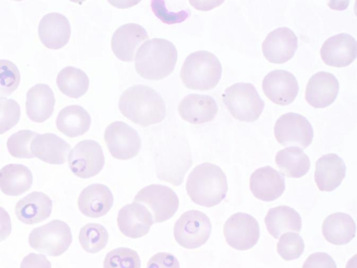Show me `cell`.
I'll use <instances>...</instances> for the list:
<instances>
[{
  "label": "cell",
  "instance_id": "1",
  "mask_svg": "<svg viewBox=\"0 0 357 268\" xmlns=\"http://www.w3.org/2000/svg\"><path fill=\"white\" fill-rule=\"evenodd\" d=\"M118 106L123 116L142 126L158 124L166 116L163 98L146 85H134L128 88L121 94Z\"/></svg>",
  "mask_w": 357,
  "mask_h": 268
},
{
  "label": "cell",
  "instance_id": "2",
  "mask_svg": "<svg viewBox=\"0 0 357 268\" xmlns=\"http://www.w3.org/2000/svg\"><path fill=\"white\" fill-rule=\"evenodd\" d=\"M178 54L174 45L163 38L145 41L135 55V68L144 79L159 80L174 70Z\"/></svg>",
  "mask_w": 357,
  "mask_h": 268
},
{
  "label": "cell",
  "instance_id": "3",
  "mask_svg": "<svg viewBox=\"0 0 357 268\" xmlns=\"http://www.w3.org/2000/svg\"><path fill=\"white\" fill-rule=\"evenodd\" d=\"M185 188L193 202L211 207L225 199L228 186L226 175L219 166L204 163L191 171Z\"/></svg>",
  "mask_w": 357,
  "mask_h": 268
},
{
  "label": "cell",
  "instance_id": "4",
  "mask_svg": "<svg viewBox=\"0 0 357 268\" xmlns=\"http://www.w3.org/2000/svg\"><path fill=\"white\" fill-rule=\"evenodd\" d=\"M222 65L213 53L199 50L190 53L181 67L180 77L185 87L193 90L213 89L222 76Z\"/></svg>",
  "mask_w": 357,
  "mask_h": 268
},
{
  "label": "cell",
  "instance_id": "5",
  "mask_svg": "<svg viewBox=\"0 0 357 268\" xmlns=\"http://www.w3.org/2000/svg\"><path fill=\"white\" fill-rule=\"evenodd\" d=\"M222 97L231 116L241 121H257L264 107L256 88L248 82L234 84L225 90Z\"/></svg>",
  "mask_w": 357,
  "mask_h": 268
},
{
  "label": "cell",
  "instance_id": "6",
  "mask_svg": "<svg viewBox=\"0 0 357 268\" xmlns=\"http://www.w3.org/2000/svg\"><path fill=\"white\" fill-rule=\"evenodd\" d=\"M73 241L71 230L63 221L54 219L31 230L29 236L30 246L50 256L63 254Z\"/></svg>",
  "mask_w": 357,
  "mask_h": 268
},
{
  "label": "cell",
  "instance_id": "7",
  "mask_svg": "<svg viewBox=\"0 0 357 268\" xmlns=\"http://www.w3.org/2000/svg\"><path fill=\"white\" fill-rule=\"evenodd\" d=\"M209 218L198 210L184 212L176 221L174 227L176 241L182 247L194 249L204 245L211 232Z\"/></svg>",
  "mask_w": 357,
  "mask_h": 268
},
{
  "label": "cell",
  "instance_id": "8",
  "mask_svg": "<svg viewBox=\"0 0 357 268\" xmlns=\"http://www.w3.org/2000/svg\"><path fill=\"white\" fill-rule=\"evenodd\" d=\"M133 202L146 205L152 212L154 223H162L172 218L179 206L176 193L169 187L150 184L142 188L135 195Z\"/></svg>",
  "mask_w": 357,
  "mask_h": 268
},
{
  "label": "cell",
  "instance_id": "9",
  "mask_svg": "<svg viewBox=\"0 0 357 268\" xmlns=\"http://www.w3.org/2000/svg\"><path fill=\"white\" fill-rule=\"evenodd\" d=\"M274 135L282 146L307 148L313 139V128L303 115L289 112L280 116L274 126Z\"/></svg>",
  "mask_w": 357,
  "mask_h": 268
},
{
  "label": "cell",
  "instance_id": "10",
  "mask_svg": "<svg viewBox=\"0 0 357 268\" xmlns=\"http://www.w3.org/2000/svg\"><path fill=\"white\" fill-rule=\"evenodd\" d=\"M105 165L103 151L98 142L85 140L78 142L68 155L71 172L81 179H89L98 174Z\"/></svg>",
  "mask_w": 357,
  "mask_h": 268
},
{
  "label": "cell",
  "instance_id": "11",
  "mask_svg": "<svg viewBox=\"0 0 357 268\" xmlns=\"http://www.w3.org/2000/svg\"><path fill=\"white\" fill-rule=\"evenodd\" d=\"M223 232L227 243L231 248L245 251L256 245L260 234L259 225L251 215L238 212L225 223Z\"/></svg>",
  "mask_w": 357,
  "mask_h": 268
},
{
  "label": "cell",
  "instance_id": "12",
  "mask_svg": "<svg viewBox=\"0 0 357 268\" xmlns=\"http://www.w3.org/2000/svg\"><path fill=\"white\" fill-rule=\"evenodd\" d=\"M104 139L111 155L119 160L134 158L141 149L139 135L123 121H116L107 126Z\"/></svg>",
  "mask_w": 357,
  "mask_h": 268
},
{
  "label": "cell",
  "instance_id": "13",
  "mask_svg": "<svg viewBox=\"0 0 357 268\" xmlns=\"http://www.w3.org/2000/svg\"><path fill=\"white\" fill-rule=\"evenodd\" d=\"M262 89L266 96L280 105L291 103L298 93V83L290 72L277 69L268 73L262 80Z\"/></svg>",
  "mask_w": 357,
  "mask_h": 268
},
{
  "label": "cell",
  "instance_id": "14",
  "mask_svg": "<svg viewBox=\"0 0 357 268\" xmlns=\"http://www.w3.org/2000/svg\"><path fill=\"white\" fill-rule=\"evenodd\" d=\"M298 49V38L287 27L271 31L262 43V52L271 63L284 64L290 60Z\"/></svg>",
  "mask_w": 357,
  "mask_h": 268
},
{
  "label": "cell",
  "instance_id": "15",
  "mask_svg": "<svg viewBox=\"0 0 357 268\" xmlns=\"http://www.w3.org/2000/svg\"><path fill=\"white\" fill-rule=\"evenodd\" d=\"M357 54L356 39L346 33L329 37L321 45L320 56L328 66L342 68L351 64Z\"/></svg>",
  "mask_w": 357,
  "mask_h": 268
},
{
  "label": "cell",
  "instance_id": "16",
  "mask_svg": "<svg viewBox=\"0 0 357 268\" xmlns=\"http://www.w3.org/2000/svg\"><path fill=\"white\" fill-rule=\"evenodd\" d=\"M117 225L121 232L132 238H140L148 234L154 223L150 211L143 204L132 202L123 207L117 216Z\"/></svg>",
  "mask_w": 357,
  "mask_h": 268
},
{
  "label": "cell",
  "instance_id": "17",
  "mask_svg": "<svg viewBox=\"0 0 357 268\" xmlns=\"http://www.w3.org/2000/svg\"><path fill=\"white\" fill-rule=\"evenodd\" d=\"M339 88V82L333 74L320 71L314 74L308 80L305 98L313 107L324 108L335 101Z\"/></svg>",
  "mask_w": 357,
  "mask_h": 268
},
{
  "label": "cell",
  "instance_id": "18",
  "mask_svg": "<svg viewBox=\"0 0 357 268\" xmlns=\"http://www.w3.org/2000/svg\"><path fill=\"white\" fill-rule=\"evenodd\" d=\"M250 188L257 199L265 202L273 201L284 191V178L271 166L259 168L250 176Z\"/></svg>",
  "mask_w": 357,
  "mask_h": 268
},
{
  "label": "cell",
  "instance_id": "19",
  "mask_svg": "<svg viewBox=\"0 0 357 268\" xmlns=\"http://www.w3.org/2000/svg\"><path fill=\"white\" fill-rule=\"evenodd\" d=\"M148 38V34L142 26L128 23L114 31L112 37L111 47L119 59L130 62L134 59L137 47Z\"/></svg>",
  "mask_w": 357,
  "mask_h": 268
},
{
  "label": "cell",
  "instance_id": "20",
  "mask_svg": "<svg viewBox=\"0 0 357 268\" xmlns=\"http://www.w3.org/2000/svg\"><path fill=\"white\" fill-rule=\"evenodd\" d=\"M38 31L40 41L46 47L59 50L68 43L71 27L66 16L58 13H50L42 17Z\"/></svg>",
  "mask_w": 357,
  "mask_h": 268
},
{
  "label": "cell",
  "instance_id": "21",
  "mask_svg": "<svg viewBox=\"0 0 357 268\" xmlns=\"http://www.w3.org/2000/svg\"><path fill=\"white\" fill-rule=\"evenodd\" d=\"M178 111L185 121L192 124H202L215 118L218 107L215 99L210 96L191 94L180 101Z\"/></svg>",
  "mask_w": 357,
  "mask_h": 268
},
{
  "label": "cell",
  "instance_id": "22",
  "mask_svg": "<svg viewBox=\"0 0 357 268\" xmlns=\"http://www.w3.org/2000/svg\"><path fill=\"white\" fill-rule=\"evenodd\" d=\"M113 203L111 191L102 184H93L84 188L77 200L81 213L89 218L103 216L109 212Z\"/></svg>",
  "mask_w": 357,
  "mask_h": 268
},
{
  "label": "cell",
  "instance_id": "23",
  "mask_svg": "<svg viewBox=\"0 0 357 268\" xmlns=\"http://www.w3.org/2000/svg\"><path fill=\"white\" fill-rule=\"evenodd\" d=\"M31 151L34 157L43 162L61 165L66 162L70 145L54 133L37 134L33 139Z\"/></svg>",
  "mask_w": 357,
  "mask_h": 268
},
{
  "label": "cell",
  "instance_id": "24",
  "mask_svg": "<svg viewBox=\"0 0 357 268\" xmlns=\"http://www.w3.org/2000/svg\"><path fill=\"white\" fill-rule=\"evenodd\" d=\"M346 165L337 154L322 156L315 163L314 181L321 191H332L345 177Z\"/></svg>",
  "mask_w": 357,
  "mask_h": 268
},
{
  "label": "cell",
  "instance_id": "25",
  "mask_svg": "<svg viewBox=\"0 0 357 268\" xmlns=\"http://www.w3.org/2000/svg\"><path fill=\"white\" fill-rule=\"evenodd\" d=\"M52 201L43 192L33 191L16 204L15 212L17 218L28 225L36 224L47 219L52 213Z\"/></svg>",
  "mask_w": 357,
  "mask_h": 268
},
{
  "label": "cell",
  "instance_id": "26",
  "mask_svg": "<svg viewBox=\"0 0 357 268\" xmlns=\"http://www.w3.org/2000/svg\"><path fill=\"white\" fill-rule=\"evenodd\" d=\"M54 93L46 84H37L27 91L26 112L34 122L42 123L48 119L54 112Z\"/></svg>",
  "mask_w": 357,
  "mask_h": 268
},
{
  "label": "cell",
  "instance_id": "27",
  "mask_svg": "<svg viewBox=\"0 0 357 268\" xmlns=\"http://www.w3.org/2000/svg\"><path fill=\"white\" fill-rule=\"evenodd\" d=\"M264 222L267 230L275 239L287 231L300 232L302 220L300 214L289 206L280 205L267 212Z\"/></svg>",
  "mask_w": 357,
  "mask_h": 268
},
{
  "label": "cell",
  "instance_id": "28",
  "mask_svg": "<svg viewBox=\"0 0 357 268\" xmlns=\"http://www.w3.org/2000/svg\"><path fill=\"white\" fill-rule=\"evenodd\" d=\"M321 229L325 239L328 242L335 245H343L354 238L356 223L350 215L336 212L325 218Z\"/></svg>",
  "mask_w": 357,
  "mask_h": 268
},
{
  "label": "cell",
  "instance_id": "29",
  "mask_svg": "<svg viewBox=\"0 0 357 268\" xmlns=\"http://www.w3.org/2000/svg\"><path fill=\"white\" fill-rule=\"evenodd\" d=\"M33 184L31 170L22 164H8L0 170V190L6 195L19 196Z\"/></svg>",
  "mask_w": 357,
  "mask_h": 268
},
{
  "label": "cell",
  "instance_id": "30",
  "mask_svg": "<svg viewBox=\"0 0 357 268\" xmlns=\"http://www.w3.org/2000/svg\"><path fill=\"white\" fill-rule=\"evenodd\" d=\"M89 112L78 105L63 108L59 113L56 125L58 130L69 137H75L86 133L91 126Z\"/></svg>",
  "mask_w": 357,
  "mask_h": 268
},
{
  "label": "cell",
  "instance_id": "31",
  "mask_svg": "<svg viewBox=\"0 0 357 268\" xmlns=\"http://www.w3.org/2000/svg\"><path fill=\"white\" fill-rule=\"evenodd\" d=\"M275 163L280 172L291 178H300L307 173L310 161L302 149L289 147L278 151L275 156Z\"/></svg>",
  "mask_w": 357,
  "mask_h": 268
},
{
  "label": "cell",
  "instance_id": "32",
  "mask_svg": "<svg viewBox=\"0 0 357 268\" xmlns=\"http://www.w3.org/2000/svg\"><path fill=\"white\" fill-rule=\"evenodd\" d=\"M56 84L63 94L70 98H78L87 91L89 79L82 70L66 66L58 73Z\"/></svg>",
  "mask_w": 357,
  "mask_h": 268
},
{
  "label": "cell",
  "instance_id": "33",
  "mask_svg": "<svg viewBox=\"0 0 357 268\" xmlns=\"http://www.w3.org/2000/svg\"><path fill=\"white\" fill-rule=\"evenodd\" d=\"M109 234L105 228L98 223H89L84 225L79 233V241L82 248L91 253L102 250L107 245Z\"/></svg>",
  "mask_w": 357,
  "mask_h": 268
},
{
  "label": "cell",
  "instance_id": "34",
  "mask_svg": "<svg viewBox=\"0 0 357 268\" xmlns=\"http://www.w3.org/2000/svg\"><path fill=\"white\" fill-rule=\"evenodd\" d=\"M141 260L137 251L119 247L109 251L103 262V268H140Z\"/></svg>",
  "mask_w": 357,
  "mask_h": 268
},
{
  "label": "cell",
  "instance_id": "35",
  "mask_svg": "<svg viewBox=\"0 0 357 268\" xmlns=\"http://www.w3.org/2000/svg\"><path fill=\"white\" fill-rule=\"evenodd\" d=\"M37 134L30 130H20L12 134L6 143L10 154L19 158H34L30 147L33 139Z\"/></svg>",
  "mask_w": 357,
  "mask_h": 268
},
{
  "label": "cell",
  "instance_id": "36",
  "mask_svg": "<svg viewBox=\"0 0 357 268\" xmlns=\"http://www.w3.org/2000/svg\"><path fill=\"white\" fill-rule=\"evenodd\" d=\"M305 249L302 237L294 232H288L282 235L277 244V251L284 260L298 258Z\"/></svg>",
  "mask_w": 357,
  "mask_h": 268
},
{
  "label": "cell",
  "instance_id": "37",
  "mask_svg": "<svg viewBox=\"0 0 357 268\" xmlns=\"http://www.w3.org/2000/svg\"><path fill=\"white\" fill-rule=\"evenodd\" d=\"M20 82V73L17 66L6 59H0V98L13 93Z\"/></svg>",
  "mask_w": 357,
  "mask_h": 268
},
{
  "label": "cell",
  "instance_id": "38",
  "mask_svg": "<svg viewBox=\"0 0 357 268\" xmlns=\"http://www.w3.org/2000/svg\"><path fill=\"white\" fill-rule=\"evenodd\" d=\"M20 107L11 98H0V135L15 126L20 118Z\"/></svg>",
  "mask_w": 357,
  "mask_h": 268
},
{
  "label": "cell",
  "instance_id": "39",
  "mask_svg": "<svg viewBox=\"0 0 357 268\" xmlns=\"http://www.w3.org/2000/svg\"><path fill=\"white\" fill-rule=\"evenodd\" d=\"M151 7L156 17L168 24L181 23L190 16L189 10H186L178 13L169 12L167 10L164 1L153 0Z\"/></svg>",
  "mask_w": 357,
  "mask_h": 268
},
{
  "label": "cell",
  "instance_id": "40",
  "mask_svg": "<svg viewBox=\"0 0 357 268\" xmlns=\"http://www.w3.org/2000/svg\"><path fill=\"white\" fill-rule=\"evenodd\" d=\"M302 268H337L333 258L326 253L317 252L309 255Z\"/></svg>",
  "mask_w": 357,
  "mask_h": 268
},
{
  "label": "cell",
  "instance_id": "41",
  "mask_svg": "<svg viewBox=\"0 0 357 268\" xmlns=\"http://www.w3.org/2000/svg\"><path fill=\"white\" fill-rule=\"evenodd\" d=\"M146 268H180V265L174 255L160 252L155 253L149 259Z\"/></svg>",
  "mask_w": 357,
  "mask_h": 268
},
{
  "label": "cell",
  "instance_id": "42",
  "mask_svg": "<svg viewBox=\"0 0 357 268\" xmlns=\"http://www.w3.org/2000/svg\"><path fill=\"white\" fill-rule=\"evenodd\" d=\"M20 268H52V264L44 255L31 253L23 258Z\"/></svg>",
  "mask_w": 357,
  "mask_h": 268
},
{
  "label": "cell",
  "instance_id": "43",
  "mask_svg": "<svg viewBox=\"0 0 357 268\" xmlns=\"http://www.w3.org/2000/svg\"><path fill=\"white\" fill-rule=\"evenodd\" d=\"M12 225L8 213L0 207V242L6 239L11 233Z\"/></svg>",
  "mask_w": 357,
  "mask_h": 268
}]
</instances>
